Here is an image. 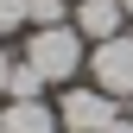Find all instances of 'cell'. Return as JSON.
<instances>
[{
    "mask_svg": "<svg viewBox=\"0 0 133 133\" xmlns=\"http://www.w3.org/2000/svg\"><path fill=\"white\" fill-rule=\"evenodd\" d=\"M25 63L44 82H70L82 70V32H70V25H38L25 38Z\"/></svg>",
    "mask_w": 133,
    "mask_h": 133,
    "instance_id": "6da1fadb",
    "label": "cell"
},
{
    "mask_svg": "<svg viewBox=\"0 0 133 133\" xmlns=\"http://www.w3.org/2000/svg\"><path fill=\"white\" fill-rule=\"evenodd\" d=\"M89 70H95V89H108L114 102L133 95V32L102 38V44H95V57H89Z\"/></svg>",
    "mask_w": 133,
    "mask_h": 133,
    "instance_id": "7a4b0ae2",
    "label": "cell"
},
{
    "mask_svg": "<svg viewBox=\"0 0 133 133\" xmlns=\"http://www.w3.org/2000/svg\"><path fill=\"white\" fill-rule=\"evenodd\" d=\"M57 121L70 127V133H108L114 121H121V108H114L108 89H70L63 108H57Z\"/></svg>",
    "mask_w": 133,
    "mask_h": 133,
    "instance_id": "3957f363",
    "label": "cell"
},
{
    "mask_svg": "<svg viewBox=\"0 0 133 133\" xmlns=\"http://www.w3.org/2000/svg\"><path fill=\"white\" fill-rule=\"evenodd\" d=\"M121 19H127L121 0H82V6H76V32H82V38H95V44L114 38V32H121Z\"/></svg>",
    "mask_w": 133,
    "mask_h": 133,
    "instance_id": "277c9868",
    "label": "cell"
},
{
    "mask_svg": "<svg viewBox=\"0 0 133 133\" xmlns=\"http://www.w3.org/2000/svg\"><path fill=\"white\" fill-rule=\"evenodd\" d=\"M57 127L63 121L44 102H6V108H0V133H57Z\"/></svg>",
    "mask_w": 133,
    "mask_h": 133,
    "instance_id": "5b68a950",
    "label": "cell"
},
{
    "mask_svg": "<svg viewBox=\"0 0 133 133\" xmlns=\"http://www.w3.org/2000/svg\"><path fill=\"white\" fill-rule=\"evenodd\" d=\"M6 95H13V102H38V95H44V76H38V70L19 57V63H13V82H6Z\"/></svg>",
    "mask_w": 133,
    "mask_h": 133,
    "instance_id": "8992f818",
    "label": "cell"
},
{
    "mask_svg": "<svg viewBox=\"0 0 133 133\" xmlns=\"http://www.w3.org/2000/svg\"><path fill=\"white\" fill-rule=\"evenodd\" d=\"M32 19V0H0V38H6V32H19Z\"/></svg>",
    "mask_w": 133,
    "mask_h": 133,
    "instance_id": "52a82bcc",
    "label": "cell"
},
{
    "mask_svg": "<svg viewBox=\"0 0 133 133\" xmlns=\"http://www.w3.org/2000/svg\"><path fill=\"white\" fill-rule=\"evenodd\" d=\"M32 25H63V0H32Z\"/></svg>",
    "mask_w": 133,
    "mask_h": 133,
    "instance_id": "ba28073f",
    "label": "cell"
},
{
    "mask_svg": "<svg viewBox=\"0 0 133 133\" xmlns=\"http://www.w3.org/2000/svg\"><path fill=\"white\" fill-rule=\"evenodd\" d=\"M6 82H13V57L0 51V95H6Z\"/></svg>",
    "mask_w": 133,
    "mask_h": 133,
    "instance_id": "9c48e42d",
    "label": "cell"
},
{
    "mask_svg": "<svg viewBox=\"0 0 133 133\" xmlns=\"http://www.w3.org/2000/svg\"><path fill=\"white\" fill-rule=\"evenodd\" d=\"M108 133H133V121H114V127H108Z\"/></svg>",
    "mask_w": 133,
    "mask_h": 133,
    "instance_id": "30bf717a",
    "label": "cell"
},
{
    "mask_svg": "<svg viewBox=\"0 0 133 133\" xmlns=\"http://www.w3.org/2000/svg\"><path fill=\"white\" fill-rule=\"evenodd\" d=\"M121 6H127V13H133V0H121Z\"/></svg>",
    "mask_w": 133,
    "mask_h": 133,
    "instance_id": "8fae6325",
    "label": "cell"
},
{
    "mask_svg": "<svg viewBox=\"0 0 133 133\" xmlns=\"http://www.w3.org/2000/svg\"><path fill=\"white\" fill-rule=\"evenodd\" d=\"M127 102H133V95H127Z\"/></svg>",
    "mask_w": 133,
    "mask_h": 133,
    "instance_id": "7c38bea8",
    "label": "cell"
}]
</instances>
